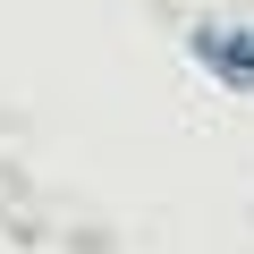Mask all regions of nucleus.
<instances>
[{"label":"nucleus","instance_id":"1","mask_svg":"<svg viewBox=\"0 0 254 254\" xmlns=\"http://www.w3.org/2000/svg\"><path fill=\"white\" fill-rule=\"evenodd\" d=\"M195 60L229 93H254V26H195Z\"/></svg>","mask_w":254,"mask_h":254}]
</instances>
